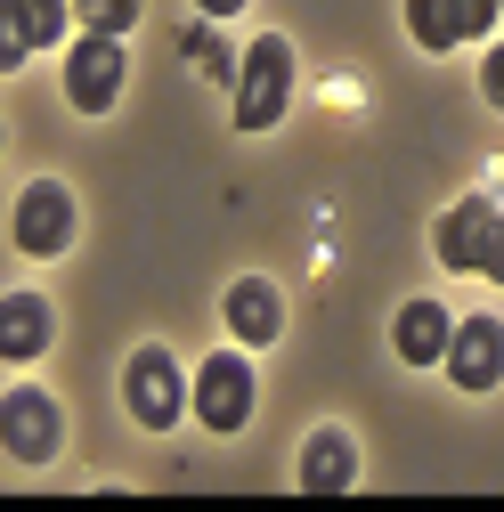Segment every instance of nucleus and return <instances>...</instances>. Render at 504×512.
<instances>
[{"label": "nucleus", "instance_id": "obj_1", "mask_svg": "<svg viewBox=\"0 0 504 512\" xmlns=\"http://www.w3.org/2000/svg\"><path fill=\"white\" fill-rule=\"evenodd\" d=\"M285 98H293V41H285V33H261L252 57L236 66V131H244V139L269 131V122L285 114Z\"/></svg>", "mask_w": 504, "mask_h": 512}, {"label": "nucleus", "instance_id": "obj_2", "mask_svg": "<svg viewBox=\"0 0 504 512\" xmlns=\"http://www.w3.org/2000/svg\"><path fill=\"white\" fill-rule=\"evenodd\" d=\"M196 423L204 431H244L252 423V366H244V350H212L196 366Z\"/></svg>", "mask_w": 504, "mask_h": 512}, {"label": "nucleus", "instance_id": "obj_3", "mask_svg": "<svg viewBox=\"0 0 504 512\" xmlns=\"http://www.w3.org/2000/svg\"><path fill=\"white\" fill-rule=\"evenodd\" d=\"M122 41L114 33H82L74 49H66V98L82 106V114H106L114 98H122Z\"/></svg>", "mask_w": 504, "mask_h": 512}, {"label": "nucleus", "instance_id": "obj_4", "mask_svg": "<svg viewBox=\"0 0 504 512\" xmlns=\"http://www.w3.org/2000/svg\"><path fill=\"white\" fill-rule=\"evenodd\" d=\"M66 423H57V399L49 391H9L0 399V447H9V464H49Z\"/></svg>", "mask_w": 504, "mask_h": 512}, {"label": "nucleus", "instance_id": "obj_5", "mask_svg": "<svg viewBox=\"0 0 504 512\" xmlns=\"http://www.w3.org/2000/svg\"><path fill=\"white\" fill-rule=\"evenodd\" d=\"M122 399H131V415H139L147 431H171L187 407H196V399L179 391V366H171V350H139V358H131V374H122Z\"/></svg>", "mask_w": 504, "mask_h": 512}, {"label": "nucleus", "instance_id": "obj_6", "mask_svg": "<svg viewBox=\"0 0 504 512\" xmlns=\"http://www.w3.org/2000/svg\"><path fill=\"white\" fill-rule=\"evenodd\" d=\"M74 244V196L57 179H33L17 196V252H33V261H57V252Z\"/></svg>", "mask_w": 504, "mask_h": 512}, {"label": "nucleus", "instance_id": "obj_7", "mask_svg": "<svg viewBox=\"0 0 504 512\" xmlns=\"http://www.w3.org/2000/svg\"><path fill=\"white\" fill-rule=\"evenodd\" d=\"M504 0H407V33L431 49V57H448L456 41H480L496 25Z\"/></svg>", "mask_w": 504, "mask_h": 512}, {"label": "nucleus", "instance_id": "obj_8", "mask_svg": "<svg viewBox=\"0 0 504 512\" xmlns=\"http://www.w3.org/2000/svg\"><path fill=\"white\" fill-rule=\"evenodd\" d=\"M439 366H448L456 391H488V382L504 374V326H496V317H464V326L448 334V358H439Z\"/></svg>", "mask_w": 504, "mask_h": 512}, {"label": "nucleus", "instance_id": "obj_9", "mask_svg": "<svg viewBox=\"0 0 504 512\" xmlns=\"http://www.w3.org/2000/svg\"><path fill=\"white\" fill-rule=\"evenodd\" d=\"M488 236H496V204L488 196H464V204H448V220H439V261L448 269H472L480 277V261H488Z\"/></svg>", "mask_w": 504, "mask_h": 512}, {"label": "nucleus", "instance_id": "obj_10", "mask_svg": "<svg viewBox=\"0 0 504 512\" xmlns=\"http://www.w3.org/2000/svg\"><path fill=\"white\" fill-rule=\"evenodd\" d=\"M309 496H342L350 480H358V447H350V431H309V447H301V472H293Z\"/></svg>", "mask_w": 504, "mask_h": 512}, {"label": "nucleus", "instance_id": "obj_11", "mask_svg": "<svg viewBox=\"0 0 504 512\" xmlns=\"http://www.w3.org/2000/svg\"><path fill=\"white\" fill-rule=\"evenodd\" d=\"M228 334L236 342H277L285 334V301H277V285H261V277H244V285H228Z\"/></svg>", "mask_w": 504, "mask_h": 512}, {"label": "nucleus", "instance_id": "obj_12", "mask_svg": "<svg viewBox=\"0 0 504 512\" xmlns=\"http://www.w3.org/2000/svg\"><path fill=\"white\" fill-rule=\"evenodd\" d=\"M41 350H49V301L41 293H9V301H0V358L25 366Z\"/></svg>", "mask_w": 504, "mask_h": 512}, {"label": "nucleus", "instance_id": "obj_13", "mask_svg": "<svg viewBox=\"0 0 504 512\" xmlns=\"http://www.w3.org/2000/svg\"><path fill=\"white\" fill-rule=\"evenodd\" d=\"M448 309H439V301H407L399 309V358L407 366H439V358H448Z\"/></svg>", "mask_w": 504, "mask_h": 512}, {"label": "nucleus", "instance_id": "obj_14", "mask_svg": "<svg viewBox=\"0 0 504 512\" xmlns=\"http://www.w3.org/2000/svg\"><path fill=\"white\" fill-rule=\"evenodd\" d=\"M74 17V0H9V41H0V57H17L25 49H41V41H57V25Z\"/></svg>", "mask_w": 504, "mask_h": 512}, {"label": "nucleus", "instance_id": "obj_15", "mask_svg": "<svg viewBox=\"0 0 504 512\" xmlns=\"http://www.w3.org/2000/svg\"><path fill=\"white\" fill-rule=\"evenodd\" d=\"M179 49H187V66H196L204 82H236V57H228V41L212 33V17H204V25H187Z\"/></svg>", "mask_w": 504, "mask_h": 512}, {"label": "nucleus", "instance_id": "obj_16", "mask_svg": "<svg viewBox=\"0 0 504 512\" xmlns=\"http://www.w3.org/2000/svg\"><path fill=\"white\" fill-rule=\"evenodd\" d=\"M74 17H82V33H131V17H139V0H74Z\"/></svg>", "mask_w": 504, "mask_h": 512}, {"label": "nucleus", "instance_id": "obj_17", "mask_svg": "<svg viewBox=\"0 0 504 512\" xmlns=\"http://www.w3.org/2000/svg\"><path fill=\"white\" fill-rule=\"evenodd\" d=\"M480 98H488V106H504V41L480 57Z\"/></svg>", "mask_w": 504, "mask_h": 512}, {"label": "nucleus", "instance_id": "obj_18", "mask_svg": "<svg viewBox=\"0 0 504 512\" xmlns=\"http://www.w3.org/2000/svg\"><path fill=\"white\" fill-rule=\"evenodd\" d=\"M488 285H504V212H496V236H488V261H480Z\"/></svg>", "mask_w": 504, "mask_h": 512}, {"label": "nucleus", "instance_id": "obj_19", "mask_svg": "<svg viewBox=\"0 0 504 512\" xmlns=\"http://www.w3.org/2000/svg\"><path fill=\"white\" fill-rule=\"evenodd\" d=\"M196 9H204V17L220 25V17H236V9H252V0H196Z\"/></svg>", "mask_w": 504, "mask_h": 512}]
</instances>
